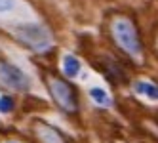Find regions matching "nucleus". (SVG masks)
I'll use <instances>...</instances> for the list:
<instances>
[{"mask_svg":"<svg viewBox=\"0 0 158 143\" xmlns=\"http://www.w3.org/2000/svg\"><path fill=\"white\" fill-rule=\"evenodd\" d=\"M110 35L114 38L116 46L126 52L130 57H141V40L137 29L128 17H116L110 23Z\"/></svg>","mask_w":158,"mask_h":143,"instance_id":"nucleus-1","label":"nucleus"},{"mask_svg":"<svg viewBox=\"0 0 158 143\" xmlns=\"http://www.w3.org/2000/svg\"><path fill=\"white\" fill-rule=\"evenodd\" d=\"M46 86H48V90L53 97V101L57 103L65 113H76L78 111V99H76V94L73 90V86L63 80L61 76L57 74H48V78H46Z\"/></svg>","mask_w":158,"mask_h":143,"instance_id":"nucleus-2","label":"nucleus"},{"mask_svg":"<svg viewBox=\"0 0 158 143\" xmlns=\"http://www.w3.org/2000/svg\"><path fill=\"white\" fill-rule=\"evenodd\" d=\"M15 38L32 50H44L50 44V35L40 25H21V27H17Z\"/></svg>","mask_w":158,"mask_h":143,"instance_id":"nucleus-3","label":"nucleus"},{"mask_svg":"<svg viewBox=\"0 0 158 143\" xmlns=\"http://www.w3.org/2000/svg\"><path fill=\"white\" fill-rule=\"evenodd\" d=\"M0 84L4 88H12V90L23 92L29 88V78L23 71L15 67V65L0 61Z\"/></svg>","mask_w":158,"mask_h":143,"instance_id":"nucleus-4","label":"nucleus"},{"mask_svg":"<svg viewBox=\"0 0 158 143\" xmlns=\"http://www.w3.org/2000/svg\"><path fill=\"white\" fill-rule=\"evenodd\" d=\"M35 134H36L40 143H67L59 132L53 126L46 124V122H36L35 124Z\"/></svg>","mask_w":158,"mask_h":143,"instance_id":"nucleus-5","label":"nucleus"},{"mask_svg":"<svg viewBox=\"0 0 158 143\" xmlns=\"http://www.w3.org/2000/svg\"><path fill=\"white\" fill-rule=\"evenodd\" d=\"M63 71H65L67 76H76L78 71H80V61L73 56H67L65 61H63Z\"/></svg>","mask_w":158,"mask_h":143,"instance_id":"nucleus-6","label":"nucleus"},{"mask_svg":"<svg viewBox=\"0 0 158 143\" xmlns=\"http://www.w3.org/2000/svg\"><path fill=\"white\" fill-rule=\"evenodd\" d=\"M135 90H137L139 94L149 95L151 99H158V86H154L151 82H137L135 84Z\"/></svg>","mask_w":158,"mask_h":143,"instance_id":"nucleus-7","label":"nucleus"},{"mask_svg":"<svg viewBox=\"0 0 158 143\" xmlns=\"http://www.w3.org/2000/svg\"><path fill=\"white\" fill-rule=\"evenodd\" d=\"M89 95L94 97V99L99 103V105H109L110 103V99H109V95L101 90V88H92V92H89Z\"/></svg>","mask_w":158,"mask_h":143,"instance_id":"nucleus-8","label":"nucleus"},{"mask_svg":"<svg viewBox=\"0 0 158 143\" xmlns=\"http://www.w3.org/2000/svg\"><path fill=\"white\" fill-rule=\"evenodd\" d=\"M14 111V99L10 95H2L0 97V113H12Z\"/></svg>","mask_w":158,"mask_h":143,"instance_id":"nucleus-9","label":"nucleus"},{"mask_svg":"<svg viewBox=\"0 0 158 143\" xmlns=\"http://www.w3.org/2000/svg\"><path fill=\"white\" fill-rule=\"evenodd\" d=\"M12 6H14L12 0H0V14H4V12H8V10H12Z\"/></svg>","mask_w":158,"mask_h":143,"instance_id":"nucleus-10","label":"nucleus"}]
</instances>
